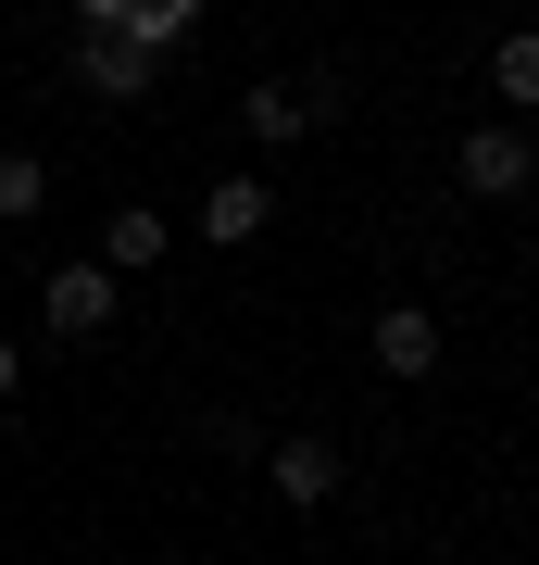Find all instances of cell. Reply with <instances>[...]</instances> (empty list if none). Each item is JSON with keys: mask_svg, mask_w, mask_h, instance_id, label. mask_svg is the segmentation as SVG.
Wrapping results in <instances>:
<instances>
[{"mask_svg": "<svg viewBox=\"0 0 539 565\" xmlns=\"http://www.w3.org/2000/svg\"><path fill=\"white\" fill-rule=\"evenodd\" d=\"M100 25H114V39H139V51H163V39H188V25H201V0H114Z\"/></svg>", "mask_w": 539, "mask_h": 565, "instance_id": "obj_8", "label": "cell"}, {"mask_svg": "<svg viewBox=\"0 0 539 565\" xmlns=\"http://www.w3.org/2000/svg\"><path fill=\"white\" fill-rule=\"evenodd\" d=\"M13 390H25V364H13V340H0V403H13Z\"/></svg>", "mask_w": 539, "mask_h": 565, "instance_id": "obj_12", "label": "cell"}, {"mask_svg": "<svg viewBox=\"0 0 539 565\" xmlns=\"http://www.w3.org/2000/svg\"><path fill=\"white\" fill-rule=\"evenodd\" d=\"M100 264H114V277H139V264H163V214H151V202H126L114 226H100Z\"/></svg>", "mask_w": 539, "mask_h": 565, "instance_id": "obj_9", "label": "cell"}, {"mask_svg": "<svg viewBox=\"0 0 539 565\" xmlns=\"http://www.w3.org/2000/svg\"><path fill=\"white\" fill-rule=\"evenodd\" d=\"M489 88H502L515 114H539V25H515V39L489 51Z\"/></svg>", "mask_w": 539, "mask_h": 565, "instance_id": "obj_10", "label": "cell"}, {"mask_svg": "<svg viewBox=\"0 0 539 565\" xmlns=\"http://www.w3.org/2000/svg\"><path fill=\"white\" fill-rule=\"evenodd\" d=\"M239 114H251V139H301V126H326V114H339V76H263Z\"/></svg>", "mask_w": 539, "mask_h": 565, "instance_id": "obj_2", "label": "cell"}, {"mask_svg": "<svg viewBox=\"0 0 539 565\" xmlns=\"http://www.w3.org/2000/svg\"><path fill=\"white\" fill-rule=\"evenodd\" d=\"M263 226H277V189H263V177L201 189V239H226V252H239V239H263Z\"/></svg>", "mask_w": 539, "mask_h": 565, "instance_id": "obj_7", "label": "cell"}, {"mask_svg": "<svg viewBox=\"0 0 539 565\" xmlns=\"http://www.w3.org/2000/svg\"><path fill=\"white\" fill-rule=\"evenodd\" d=\"M364 352H377L401 390H414V377H440V315H427V302H389L377 327H364Z\"/></svg>", "mask_w": 539, "mask_h": 565, "instance_id": "obj_3", "label": "cell"}, {"mask_svg": "<svg viewBox=\"0 0 539 565\" xmlns=\"http://www.w3.org/2000/svg\"><path fill=\"white\" fill-rule=\"evenodd\" d=\"M452 177H464V189H477V202H515V189L539 177V151L515 139V126H477V139H464V151H452Z\"/></svg>", "mask_w": 539, "mask_h": 565, "instance_id": "obj_5", "label": "cell"}, {"mask_svg": "<svg viewBox=\"0 0 539 565\" xmlns=\"http://www.w3.org/2000/svg\"><path fill=\"white\" fill-rule=\"evenodd\" d=\"M39 327L51 340H100V327H114V277H100V264H51L39 277Z\"/></svg>", "mask_w": 539, "mask_h": 565, "instance_id": "obj_1", "label": "cell"}, {"mask_svg": "<svg viewBox=\"0 0 539 565\" xmlns=\"http://www.w3.org/2000/svg\"><path fill=\"white\" fill-rule=\"evenodd\" d=\"M39 202H51V163L39 151H0V226H25Z\"/></svg>", "mask_w": 539, "mask_h": 565, "instance_id": "obj_11", "label": "cell"}, {"mask_svg": "<svg viewBox=\"0 0 539 565\" xmlns=\"http://www.w3.org/2000/svg\"><path fill=\"white\" fill-rule=\"evenodd\" d=\"M151 63H163V51L114 39V25H88V39H76V88H100V102H151Z\"/></svg>", "mask_w": 539, "mask_h": 565, "instance_id": "obj_4", "label": "cell"}, {"mask_svg": "<svg viewBox=\"0 0 539 565\" xmlns=\"http://www.w3.org/2000/svg\"><path fill=\"white\" fill-rule=\"evenodd\" d=\"M263 490H277V503H301V515L339 503V452H326V440H277V452H263Z\"/></svg>", "mask_w": 539, "mask_h": 565, "instance_id": "obj_6", "label": "cell"}]
</instances>
